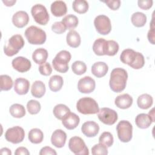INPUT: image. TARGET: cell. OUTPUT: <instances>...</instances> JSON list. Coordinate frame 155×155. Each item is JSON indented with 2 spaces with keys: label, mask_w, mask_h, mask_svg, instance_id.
Here are the masks:
<instances>
[{
  "label": "cell",
  "mask_w": 155,
  "mask_h": 155,
  "mask_svg": "<svg viewBox=\"0 0 155 155\" xmlns=\"http://www.w3.org/2000/svg\"><path fill=\"white\" fill-rule=\"evenodd\" d=\"M24 40L21 35H13L8 39V44L4 47V53L8 56H13L19 52L24 47Z\"/></svg>",
  "instance_id": "5b68a950"
},
{
  "label": "cell",
  "mask_w": 155,
  "mask_h": 155,
  "mask_svg": "<svg viewBox=\"0 0 155 155\" xmlns=\"http://www.w3.org/2000/svg\"><path fill=\"white\" fill-rule=\"evenodd\" d=\"M97 117L100 121L106 125H113L117 120L118 116L116 111L109 108H102L97 113Z\"/></svg>",
  "instance_id": "8fae6325"
},
{
  "label": "cell",
  "mask_w": 155,
  "mask_h": 155,
  "mask_svg": "<svg viewBox=\"0 0 155 155\" xmlns=\"http://www.w3.org/2000/svg\"><path fill=\"white\" fill-rule=\"evenodd\" d=\"M31 13L36 22L40 25H46L49 21V14L45 7L42 4L34 5L31 9Z\"/></svg>",
  "instance_id": "52a82bcc"
},
{
  "label": "cell",
  "mask_w": 155,
  "mask_h": 155,
  "mask_svg": "<svg viewBox=\"0 0 155 155\" xmlns=\"http://www.w3.org/2000/svg\"><path fill=\"white\" fill-rule=\"evenodd\" d=\"M30 87L29 81L24 78H19L15 80L14 90L19 95H24L28 93Z\"/></svg>",
  "instance_id": "ac0fdd59"
},
{
  "label": "cell",
  "mask_w": 155,
  "mask_h": 155,
  "mask_svg": "<svg viewBox=\"0 0 155 155\" xmlns=\"http://www.w3.org/2000/svg\"><path fill=\"white\" fill-rule=\"evenodd\" d=\"M147 37H148V41L151 42V44H154V26L153 24V18L152 19V21L151 23L150 30L148 32Z\"/></svg>",
  "instance_id": "7dc6e473"
},
{
  "label": "cell",
  "mask_w": 155,
  "mask_h": 155,
  "mask_svg": "<svg viewBox=\"0 0 155 155\" xmlns=\"http://www.w3.org/2000/svg\"><path fill=\"white\" fill-rule=\"evenodd\" d=\"M144 64L145 59L143 54L139 52H137L136 59L130 67L134 69H140L143 67Z\"/></svg>",
  "instance_id": "b9f144b4"
},
{
  "label": "cell",
  "mask_w": 155,
  "mask_h": 155,
  "mask_svg": "<svg viewBox=\"0 0 155 155\" xmlns=\"http://www.w3.org/2000/svg\"><path fill=\"white\" fill-rule=\"evenodd\" d=\"M94 24L97 31L102 35H108L111 30L110 18L104 15L96 16L94 20Z\"/></svg>",
  "instance_id": "9c48e42d"
},
{
  "label": "cell",
  "mask_w": 155,
  "mask_h": 155,
  "mask_svg": "<svg viewBox=\"0 0 155 155\" xmlns=\"http://www.w3.org/2000/svg\"><path fill=\"white\" fill-rule=\"evenodd\" d=\"M153 99L152 96L148 94H142L139 96L137 100V105L139 108L146 110L149 108L153 104Z\"/></svg>",
  "instance_id": "4316f807"
},
{
  "label": "cell",
  "mask_w": 155,
  "mask_h": 155,
  "mask_svg": "<svg viewBox=\"0 0 155 155\" xmlns=\"http://www.w3.org/2000/svg\"><path fill=\"white\" fill-rule=\"evenodd\" d=\"M69 149L76 155H88L89 151L84 141L78 136H73L68 142Z\"/></svg>",
  "instance_id": "ba28073f"
},
{
  "label": "cell",
  "mask_w": 155,
  "mask_h": 155,
  "mask_svg": "<svg viewBox=\"0 0 155 155\" xmlns=\"http://www.w3.org/2000/svg\"><path fill=\"white\" fill-rule=\"evenodd\" d=\"M71 54L67 50H61L52 61V65L55 70L59 73H66L68 70V62L71 59Z\"/></svg>",
  "instance_id": "277c9868"
},
{
  "label": "cell",
  "mask_w": 155,
  "mask_h": 155,
  "mask_svg": "<svg viewBox=\"0 0 155 155\" xmlns=\"http://www.w3.org/2000/svg\"><path fill=\"white\" fill-rule=\"evenodd\" d=\"M80 119L74 113H69L62 120V124L68 130H73L79 125Z\"/></svg>",
  "instance_id": "e0dca14e"
},
{
  "label": "cell",
  "mask_w": 155,
  "mask_h": 155,
  "mask_svg": "<svg viewBox=\"0 0 155 155\" xmlns=\"http://www.w3.org/2000/svg\"><path fill=\"white\" fill-rule=\"evenodd\" d=\"M67 139L65 132L61 129L56 130L51 137V142L56 148H62L64 146Z\"/></svg>",
  "instance_id": "9a60e30c"
},
{
  "label": "cell",
  "mask_w": 155,
  "mask_h": 155,
  "mask_svg": "<svg viewBox=\"0 0 155 155\" xmlns=\"http://www.w3.org/2000/svg\"><path fill=\"white\" fill-rule=\"evenodd\" d=\"M51 30L53 32L57 34H61L64 33L67 28L62 21L56 22L51 26Z\"/></svg>",
  "instance_id": "7bdbcfd3"
},
{
  "label": "cell",
  "mask_w": 155,
  "mask_h": 155,
  "mask_svg": "<svg viewBox=\"0 0 155 155\" xmlns=\"http://www.w3.org/2000/svg\"><path fill=\"white\" fill-rule=\"evenodd\" d=\"M25 36L28 42L31 44L41 45L46 41V33L41 28L31 25L25 31Z\"/></svg>",
  "instance_id": "7a4b0ae2"
},
{
  "label": "cell",
  "mask_w": 155,
  "mask_h": 155,
  "mask_svg": "<svg viewBox=\"0 0 155 155\" xmlns=\"http://www.w3.org/2000/svg\"><path fill=\"white\" fill-rule=\"evenodd\" d=\"M15 155H29L30 152L28 151V150L23 147H20L18 148L15 152Z\"/></svg>",
  "instance_id": "681fc988"
},
{
  "label": "cell",
  "mask_w": 155,
  "mask_h": 155,
  "mask_svg": "<svg viewBox=\"0 0 155 155\" xmlns=\"http://www.w3.org/2000/svg\"><path fill=\"white\" fill-rule=\"evenodd\" d=\"M106 40L104 38L97 39L93 43V50L94 53L98 56H103L104 54V46Z\"/></svg>",
  "instance_id": "d590c367"
},
{
  "label": "cell",
  "mask_w": 155,
  "mask_h": 155,
  "mask_svg": "<svg viewBox=\"0 0 155 155\" xmlns=\"http://www.w3.org/2000/svg\"><path fill=\"white\" fill-rule=\"evenodd\" d=\"M133 98L128 94H122L117 96L114 101V104L119 108L127 109L131 107L133 104Z\"/></svg>",
  "instance_id": "d6986e66"
},
{
  "label": "cell",
  "mask_w": 155,
  "mask_h": 155,
  "mask_svg": "<svg viewBox=\"0 0 155 155\" xmlns=\"http://www.w3.org/2000/svg\"><path fill=\"white\" fill-rule=\"evenodd\" d=\"M107 148L108 147H107L105 145L101 143L96 144L91 148V153L93 155H106L108 154Z\"/></svg>",
  "instance_id": "60d3db41"
},
{
  "label": "cell",
  "mask_w": 155,
  "mask_h": 155,
  "mask_svg": "<svg viewBox=\"0 0 155 155\" xmlns=\"http://www.w3.org/2000/svg\"><path fill=\"white\" fill-rule=\"evenodd\" d=\"M62 23L68 30H72L76 28L78 24V18L72 14L66 15L62 19Z\"/></svg>",
  "instance_id": "d6a6232c"
},
{
  "label": "cell",
  "mask_w": 155,
  "mask_h": 155,
  "mask_svg": "<svg viewBox=\"0 0 155 155\" xmlns=\"http://www.w3.org/2000/svg\"><path fill=\"white\" fill-rule=\"evenodd\" d=\"M12 65L14 69L20 73H24L28 71L31 66L30 60L22 56H18L13 59Z\"/></svg>",
  "instance_id": "4fadbf2b"
},
{
  "label": "cell",
  "mask_w": 155,
  "mask_h": 155,
  "mask_svg": "<svg viewBox=\"0 0 155 155\" xmlns=\"http://www.w3.org/2000/svg\"><path fill=\"white\" fill-rule=\"evenodd\" d=\"M29 21V16L27 12L24 11H18L16 12L12 17V22L18 28L25 27Z\"/></svg>",
  "instance_id": "2e32d148"
},
{
  "label": "cell",
  "mask_w": 155,
  "mask_h": 155,
  "mask_svg": "<svg viewBox=\"0 0 155 155\" xmlns=\"http://www.w3.org/2000/svg\"><path fill=\"white\" fill-rule=\"evenodd\" d=\"M0 153H1V154H6V155H11L12 154V152H11L10 150L7 148H1V151H0Z\"/></svg>",
  "instance_id": "f907efd6"
},
{
  "label": "cell",
  "mask_w": 155,
  "mask_h": 155,
  "mask_svg": "<svg viewBox=\"0 0 155 155\" xmlns=\"http://www.w3.org/2000/svg\"><path fill=\"white\" fill-rule=\"evenodd\" d=\"M96 84L90 76H85L79 79L78 84V90L82 93H90L94 91Z\"/></svg>",
  "instance_id": "7c38bea8"
},
{
  "label": "cell",
  "mask_w": 155,
  "mask_h": 155,
  "mask_svg": "<svg viewBox=\"0 0 155 155\" xmlns=\"http://www.w3.org/2000/svg\"><path fill=\"white\" fill-rule=\"evenodd\" d=\"M48 58V51L43 48H37L34 51L32 54V59L37 64L45 63Z\"/></svg>",
  "instance_id": "484cf974"
},
{
  "label": "cell",
  "mask_w": 155,
  "mask_h": 155,
  "mask_svg": "<svg viewBox=\"0 0 155 155\" xmlns=\"http://www.w3.org/2000/svg\"><path fill=\"white\" fill-rule=\"evenodd\" d=\"M27 108L31 114H38L41 110V104L36 100H30L27 104Z\"/></svg>",
  "instance_id": "ab89813d"
},
{
  "label": "cell",
  "mask_w": 155,
  "mask_h": 155,
  "mask_svg": "<svg viewBox=\"0 0 155 155\" xmlns=\"http://www.w3.org/2000/svg\"><path fill=\"white\" fill-rule=\"evenodd\" d=\"M66 41L67 44L73 48H76L81 44V36L75 30H70L67 35Z\"/></svg>",
  "instance_id": "d4e9b609"
},
{
  "label": "cell",
  "mask_w": 155,
  "mask_h": 155,
  "mask_svg": "<svg viewBox=\"0 0 155 155\" xmlns=\"http://www.w3.org/2000/svg\"><path fill=\"white\" fill-rule=\"evenodd\" d=\"M127 72L122 68H114L110 74L109 85L112 91L116 93L122 91L127 84Z\"/></svg>",
  "instance_id": "6da1fadb"
},
{
  "label": "cell",
  "mask_w": 155,
  "mask_h": 155,
  "mask_svg": "<svg viewBox=\"0 0 155 155\" xmlns=\"http://www.w3.org/2000/svg\"><path fill=\"white\" fill-rule=\"evenodd\" d=\"M73 8L78 13H85L88 9V4L85 0H76L73 2Z\"/></svg>",
  "instance_id": "e575fe53"
},
{
  "label": "cell",
  "mask_w": 155,
  "mask_h": 155,
  "mask_svg": "<svg viewBox=\"0 0 155 155\" xmlns=\"http://www.w3.org/2000/svg\"><path fill=\"white\" fill-rule=\"evenodd\" d=\"M51 13L56 17H61L66 14L67 11V5L62 1H54L50 7Z\"/></svg>",
  "instance_id": "ffe728a7"
},
{
  "label": "cell",
  "mask_w": 155,
  "mask_h": 155,
  "mask_svg": "<svg viewBox=\"0 0 155 155\" xmlns=\"http://www.w3.org/2000/svg\"><path fill=\"white\" fill-rule=\"evenodd\" d=\"M131 20L132 24L134 26L137 27H141L145 25L147 22V16L144 13L137 12L132 15Z\"/></svg>",
  "instance_id": "1f68e13d"
},
{
  "label": "cell",
  "mask_w": 155,
  "mask_h": 155,
  "mask_svg": "<svg viewBox=\"0 0 155 155\" xmlns=\"http://www.w3.org/2000/svg\"><path fill=\"white\" fill-rule=\"evenodd\" d=\"M78 111L83 114H93L98 113L99 109L96 101L91 97L81 98L76 103Z\"/></svg>",
  "instance_id": "3957f363"
},
{
  "label": "cell",
  "mask_w": 155,
  "mask_h": 155,
  "mask_svg": "<svg viewBox=\"0 0 155 155\" xmlns=\"http://www.w3.org/2000/svg\"><path fill=\"white\" fill-rule=\"evenodd\" d=\"M28 137L31 143L35 144L40 143L43 140L44 134L40 129L33 128L29 131Z\"/></svg>",
  "instance_id": "4dcf8cb0"
},
{
  "label": "cell",
  "mask_w": 155,
  "mask_h": 155,
  "mask_svg": "<svg viewBox=\"0 0 155 155\" xmlns=\"http://www.w3.org/2000/svg\"><path fill=\"white\" fill-rule=\"evenodd\" d=\"M108 67L104 62H97L91 67V73L97 78L104 76L108 72Z\"/></svg>",
  "instance_id": "44dd1931"
},
{
  "label": "cell",
  "mask_w": 155,
  "mask_h": 155,
  "mask_svg": "<svg viewBox=\"0 0 155 155\" xmlns=\"http://www.w3.org/2000/svg\"><path fill=\"white\" fill-rule=\"evenodd\" d=\"M102 2L106 4L107 5L113 10H117L120 5V1L119 0H114V1L108 0V1H104Z\"/></svg>",
  "instance_id": "f6af8a7d"
},
{
  "label": "cell",
  "mask_w": 155,
  "mask_h": 155,
  "mask_svg": "<svg viewBox=\"0 0 155 155\" xmlns=\"http://www.w3.org/2000/svg\"><path fill=\"white\" fill-rule=\"evenodd\" d=\"M39 71L42 75L49 76L52 72V68L48 62H45L39 67Z\"/></svg>",
  "instance_id": "ee69618b"
},
{
  "label": "cell",
  "mask_w": 155,
  "mask_h": 155,
  "mask_svg": "<svg viewBox=\"0 0 155 155\" xmlns=\"http://www.w3.org/2000/svg\"><path fill=\"white\" fill-rule=\"evenodd\" d=\"M81 131L87 137H92L98 134L99 127V125L94 121H87L82 125Z\"/></svg>",
  "instance_id": "5bb4252c"
},
{
  "label": "cell",
  "mask_w": 155,
  "mask_h": 155,
  "mask_svg": "<svg viewBox=\"0 0 155 155\" xmlns=\"http://www.w3.org/2000/svg\"><path fill=\"white\" fill-rule=\"evenodd\" d=\"M153 1L151 0H139L137 2L138 6L143 10H148L153 5Z\"/></svg>",
  "instance_id": "bcb514c9"
},
{
  "label": "cell",
  "mask_w": 155,
  "mask_h": 155,
  "mask_svg": "<svg viewBox=\"0 0 155 155\" xmlns=\"http://www.w3.org/2000/svg\"><path fill=\"white\" fill-rule=\"evenodd\" d=\"M10 113L13 117L21 118L25 114V110L23 105L19 104H14L10 107Z\"/></svg>",
  "instance_id": "836d02e7"
},
{
  "label": "cell",
  "mask_w": 155,
  "mask_h": 155,
  "mask_svg": "<svg viewBox=\"0 0 155 155\" xmlns=\"http://www.w3.org/2000/svg\"><path fill=\"white\" fill-rule=\"evenodd\" d=\"M63 78L59 75L52 76L49 80L48 85L50 89L53 91L56 92L59 91L63 85Z\"/></svg>",
  "instance_id": "83f0119b"
},
{
  "label": "cell",
  "mask_w": 155,
  "mask_h": 155,
  "mask_svg": "<svg viewBox=\"0 0 155 155\" xmlns=\"http://www.w3.org/2000/svg\"><path fill=\"white\" fill-rule=\"evenodd\" d=\"M71 68L74 74L78 75H81L85 73L87 70V65L82 61H76L73 63L71 65Z\"/></svg>",
  "instance_id": "f35d334b"
},
{
  "label": "cell",
  "mask_w": 155,
  "mask_h": 155,
  "mask_svg": "<svg viewBox=\"0 0 155 155\" xmlns=\"http://www.w3.org/2000/svg\"><path fill=\"white\" fill-rule=\"evenodd\" d=\"M25 137L24 129L19 126H15L8 128L5 133V139L12 143H19L21 142Z\"/></svg>",
  "instance_id": "30bf717a"
},
{
  "label": "cell",
  "mask_w": 155,
  "mask_h": 155,
  "mask_svg": "<svg viewBox=\"0 0 155 155\" xmlns=\"http://www.w3.org/2000/svg\"><path fill=\"white\" fill-rule=\"evenodd\" d=\"M153 122V121L151 117L145 113L139 114L135 119V123L136 125L142 129L148 128Z\"/></svg>",
  "instance_id": "7402d4cb"
},
{
  "label": "cell",
  "mask_w": 155,
  "mask_h": 155,
  "mask_svg": "<svg viewBox=\"0 0 155 155\" xmlns=\"http://www.w3.org/2000/svg\"><path fill=\"white\" fill-rule=\"evenodd\" d=\"M40 155H45V154H52V155H56L57 153L56 151L51 148L50 147H44L40 150L39 152Z\"/></svg>",
  "instance_id": "c3c4849f"
},
{
  "label": "cell",
  "mask_w": 155,
  "mask_h": 155,
  "mask_svg": "<svg viewBox=\"0 0 155 155\" xmlns=\"http://www.w3.org/2000/svg\"><path fill=\"white\" fill-rule=\"evenodd\" d=\"M45 85L44 82L41 81H35L31 88V94L36 98H41L42 97L45 93Z\"/></svg>",
  "instance_id": "cb8c5ba5"
},
{
  "label": "cell",
  "mask_w": 155,
  "mask_h": 155,
  "mask_svg": "<svg viewBox=\"0 0 155 155\" xmlns=\"http://www.w3.org/2000/svg\"><path fill=\"white\" fill-rule=\"evenodd\" d=\"M119 48V44L115 41H106L104 46V54L108 56H114L117 53Z\"/></svg>",
  "instance_id": "f1b7e54d"
},
{
  "label": "cell",
  "mask_w": 155,
  "mask_h": 155,
  "mask_svg": "<svg viewBox=\"0 0 155 155\" xmlns=\"http://www.w3.org/2000/svg\"><path fill=\"white\" fill-rule=\"evenodd\" d=\"M117 136L122 142H128L131 140L133 135V127L128 120L120 121L116 127Z\"/></svg>",
  "instance_id": "8992f818"
},
{
  "label": "cell",
  "mask_w": 155,
  "mask_h": 155,
  "mask_svg": "<svg viewBox=\"0 0 155 155\" xmlns=\"http://www.w3.org/2000/svg\"><path fill=\"white\" fill-rule=\"evenodd\" d=\"M137 55V52L132 49H125L122 51L120 56V61L125 64L131 65L134 61Z\"/></svg>",
  "instance_id": "603a6c76"
},
{
  "label": "cell",
  "mask_w": 155,
  "mask_h": 155,
  "mask_svg": "<svg viewBox=\"0 0 155 155\" xmlns=\"http://www.w3.org/2000/svg\"><path fill=\"white\" fill-rule=\"evenodd\" d=\"M0 79L1 91H8L12 88L13 86V81L9 76L6 74L1 75Z\"/></svg>",
  "instance_id": "8d00e7d4"
},
{
  "label": "cell",
  "mask_w": 155,
  "mask_h": 155,
  "mask_svg": "<svg viewBox=\"0 0 155 155\" xmlns=\"http://www.w3.org/2000/svg\"><path fill=\"white\" fill-rule=\"evenodd\" d=\"M53 112L57 119L62 120L69 113H70V110L65 105L59 104L54 107Z\"/></svg>",
  "instance_id": "f546056e"
},
{
  "label": "cell",
  "mask_w": 155,
  "mask_h": 155,
  "mask_svg": "<svg viewBox=\"0 0 155 155\" xmlns=\"http://www.w3.org/2000/svg\"><path fill=\"white\" fill-rule=\"evenodd\" d=\"M148 115L151 117V118L152 119L153 121L154 122V108H152L151 110L149 111Z\"/></svg>",
  "instance_id": "f5cc1de1"
},
{
  "label": "cell",
  "mask_w": 155,
  "mask_h": 155,
  "mask_svg": "<svg viewBox=\"0 0 155 155\" xmlns=\"http://www.w3.org/2000/svg\"><path fill=\"white\" fill-rule=\"evenodd\" d=\"M2 2L8 7L10 6H12L14 5V4H15L16 1L15 0H12V1H2Z\"/></svg>",
  "instance_id": "816d5d0a"
},
{
  "label": "cell",
  "mask_w": 155,
  "mask_h": 155,
  "mask_svg": "<svg viewBox=\"0 0 155 155\" xmlns=\"http://www.w3.org/2000/svg\"><path fill=\"white\" fill-rule=\"evenodd\" d=\"M113 135L108 131L102 133L99 138V143L105 145L107 147H110L113 145Z\"/></svg>",
  "instance_id": "74e56055"
}]
</instances>
